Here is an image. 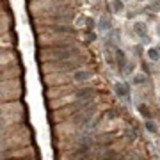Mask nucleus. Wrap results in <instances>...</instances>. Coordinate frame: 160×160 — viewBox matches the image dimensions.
Wrapping results in <instances>:
<instances>
[{"mask_svg":"<svg viewBox=\"0 0 160 160\" xmlns=\"http://www.w3.org/2000/svg\"><path fill=\"white\" fill-rule=\"evenodd\" d=\"M89 77H91V73H87V71H77V73H75V80H78V82L87 80Z\"/></svg>","mask_w":160,"mask_h":160,"instance_id":"obj_8","label":"nucleus"},{"mask_svg":"<svg viewBox=\"0 0 160 160\" xmlns=\"http://www.w3.org/2000/svg\"><path fill=\"white\" fill-rule=\"evenodd\" d=\"M98 29H102V30L112 29V22H110L107 16H102V18H100V22H98Z\"/></svg>","mask_w":160,"mask_h":160,"instance_id":"obj_3","label":"nucleus"},{"mask_svg":"<svg viewBox=\"0 0 160 160\" xmlns=\"http://www.w3.org/2000/svg\"><path fill=\"white\" fill-rule=\"evenodd\" d=\"M92 94H94V89H92V87H86V89H80V91L77 92L78 98H91Z\"/></svg>","mask_w":160,"mask_h":160,"instance_id":"obj_6","label":"nucleus"},{"mask_svg":"<svg viewBox=\"0 0 160 160\" xmlns=\"http://www.w3.org/2000/svg\"><path fill=\"white\" fill-rule=\"evenodd\" d=\"M52 20H53V22H59V23H66V22H71V20H73V14H53V16H52Z\"/></svg>","mask_w":160,"mask_h":160,"instance_id":"obj_4","label":"nucleus"},{"mask_svg":"<svg viewBox=\"0 0 160 160\" xmlns=\"http://www.w3.org/2000/svg\"><path fill=\"white\" fill-rule=\"evenodd\" d=\"M151 9L153 11H160V0H151Z\"/></svg>","mask_w":160,"mask_h":160,"instance_id":"obj_14","label":"nucleus"},{"mask_svg":"<svg viewBox=\"0 0 160 160\" xmlns=\"http://www.w3.org/2000/svg\"><path fill=\"white\" fill-rule=\"evenodd\" d=\"M135 34L137 36H141V38H144L146 39V36H148V27H146V23H142V22H137L135 23Z\"/></svg>","mask_w":160,"mask_h":160,"instance_id":"obj_2","label":"nucleus"},{"mask_svg":"<svg viewBox=\"0 0 160 160\" xmlns=\"http://www.w3.org/2000/svg\"><path fill=\"white\" fill-rule=\"evenodd\" d=\"M86 23H87V25H89V27H92V25H94V22H92L91 18H87V20H86Z\"/></svg>","mask_w":160,"mask_h":160,"instance_id":"obj_15","label":"nucleus"},{"mask_svg":"<svg viewBox=\"0 0 160 160\" xmlns=\"http://www.w3.org/2000/svg\"><path fill=\"white\" fill-rule=\"evenodd\" d=\"M116 55H118V62H119V69L123 71V69L126 68V57H125V53L121 50H118L116 52Z\"/></svg>","mask_w":160,"mask_h":160,"instance_id":"obj_7","label":"nucleus"},{"mask_svg":"<svg viewBox=\"0 0 160 160\" xmlns=\"http://www.w3.org/2000/svg\"><path fill=\"white\" fill-rule=\"evenodd\" d=\"M158 50H160V48H158Z\"/></svg>","mask_w":160,"mask_h":160,"instance_id":"obj_19","label":"nucleus"},{"mask_svg":"<svg viewBox=\"0 0 160 160\" xmlns=\"http://www.w3.org/2000/svg\"><path fill=\"white\" fill-rule=\"evenodd\" d=\"M114 89H116V94H118V96H126V94H128V87H126L125 84H119V82H118V84H114Z\"/></svg>","mask_w":160,"mask_h":160,"instance_id":"obj_5","label":"nucleus"},{"mask_svg":"<svg viewBox=\"0 0 160 160\" xmlns=\"http://www.w3.org/2000/svg\"><path fill=\"white\" fill-rule=\"evenodd\" d=\"M137 109H139V112H142V116H146V118H149V116H151V114H149V109L144 105V103H141Z\"/></svg>","mask_w":160,"mask_h":160,"instance_id":"obj_11","label":"nucleus"},{"mask_svg":"<svg viewBox=\"0 0 160 160\" xmlns=\"http://www.w3.org/2000/svg\"><path fill=\"white\" fill-rule=\"evenodd\" d=\"M114 9H116L118 12L123 11V2H121V0H114Z\"/></svg>","mask_w":160,"mask_h":160,"instance_id":"obj_13","label":"nucleus"},{"mask_svg":"<svg viewBox=\"0 0 160 160\" xmlns=\"http://www.w3.org/2000/svg\"><path fill=\"white\" fill-rule=\"evenodd\" d=\"M158 34H160V30H158Z\"/></svg>","mask_w":160,"mask_h":160,"instance_id":"obj_18","label":"nucleus"},{"mask_svg":"<svg viewBox=\"0 0 160 160\" xmlns=\"http://www.w3.org/2000/svg\"><path fill=\"white\" fill-rule=\"evenodd\" d=\"M91 118H92V107H91L89 110H86V112L82 110V112H80V114L75 118V123H77V125H87Z\"/></svg>","mask_w":160,"mask_h":160,"instance_id":"obj_1","label":"nucleus"},{"mask_svg":"<svg viewBox=\"0 0 160 160\" xmlns=\"http://www.w3.org/2000/svg\"><path fill=\"white\" fill-rule=\"evenodd\" d=\"M121 160H135V158H130V157H125V158H121Z\"/></svg>","mask_w":160,"mask_h":160,"instance_id":"obj_16","label":"nucleus"},{"mask_svg":"<svg viewBox=\"0 0 160 160\" xmlns=\"http://www.w3.org/2000/svg\"><path fill=\"white\" fill-rule=\"evenodd\" d=\"M148 55H149L151 61H157V59H160V50H158V48H149Z\"/></svg>","mask_w":160,"mask_h":160,"instance_id":"obj_9","label":"nucleus"},{"mask_svg":"<svg viewBox=\"0 0 160 160\" xmlns=\"http://www.w3.org/2000/svg\"><path fill=\"white\" fill-rule=\"evenodd\" d=\"M133 82H135V84H146V82H148V78H146V75H135Z\"/></svg>","mask_w":160,"mask_h":160,"instance_id":"obj_12","label":"nucleus"},{"mask_svg":"<svg viewBox=\"0 0 160 160\" xmlns=\"http://www.w3.org/2000/svg\"><path fill=\"white\" fill-rule=\"evenodd\" d=\"M139 2H142V0H139Z\"/></svg>","mask_w":160,"mask_h":160,"instance_id":"obj_17","label":"nucleus"},{"mask_svg":"<svg viewBox=\"0 0 160 160\" xmlns=\"http://www.w3.org/2000/svg\"><path fill=\"white\" fill-rule=\"evenodd\" d=\"M144 126H146V130H148L149 133H157V125H155L153 121H149V119H148Z\"/></svg>","mask_w":160,"mask_h":160,"instance_id":"obj_10","label":"nucleus"}]
</instances>
